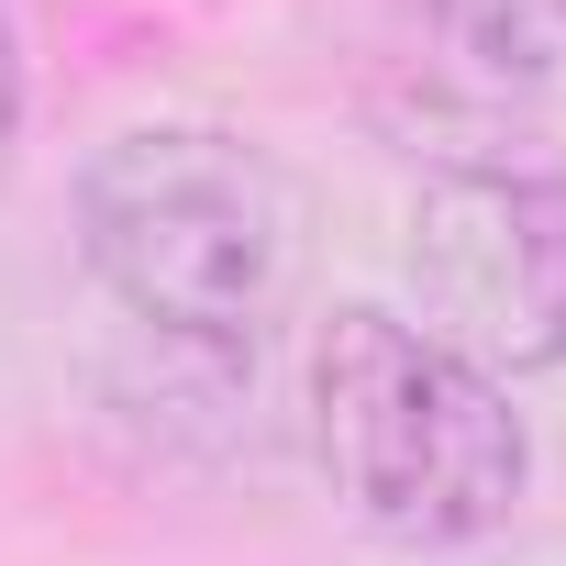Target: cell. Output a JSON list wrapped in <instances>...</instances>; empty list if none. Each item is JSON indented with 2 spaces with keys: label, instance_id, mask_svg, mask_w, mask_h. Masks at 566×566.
Wrapping results in <instances>:
<instances>
[{
  "label": "cell",
  "instance_id": "1",
  "mask_svg": "<svg viewBox=\"0 0 566 566\" xmlns=\"http://www.w3.org/2000/svg\"><path fill=\"white\" fill-rule=\"evenodd\" d=\"M90 277L178 345H255L312 277V200L222 123H134L78 167Z\"/></svg>",
  "mask_w": 566,
  "mask_h": 566
},
{
  "label": "cell",
  "instance_id": "2",
  "mask_svg": "<svg viewBox=\"0 0 566 566\" xmlns=\"http://www.w3.org/2000/svg\"><path fill=\"white\" fill-rule=\"evenodd\" d=\"M312 455L367 533L422 555L489 544L533 489V433L511 389L378 301H345L312 334Z\"/></svg>",
  "mask_w": 566,
  "mask_h": 566
},
{
  "label": "cell",
  "instance_id": "3",
  "mask_svg": "<svg viewBox=\"0 0 566 566\" xmlns=\"http://www.w3.org/2000/svg\"><path fill=\"white\" fill-rule=\"evenodd\" d=\"M400 255H411L433 345H455L500 389L566 367V178L422 167Z\"/></svg>",
  "mask_w": 566,
  "mask_h": 566
},
{
  "label": "cell",
  "instance_id": "4",
  "mask_svg": "<svg viewBox=\"0 0 566 566\" xmlns=\"http://www.w3.org/2000/svg\"><path fill=\"white\" fill-rule=\"evenodd\" d=\"M400 112L433 167H511L566 178V12L544 23H411Z\"/></svg>",
  "mask_w": 566,
  "mask_h": 566
},
{
  "label": "cell",
  "instance_id": "5",
  "mask_svg": "<svg viewBox=\"0 0 566 566\" xmlns=\"http://www.w3.org/2000/svg\"><path fill=\"white\" fill-rule=\"evenodd\" d=\"M566 0H411V23H544Z\"/></svg>",
  "mask_w": 566,
  "mask_h": 566
},
{
  "label": "cell",
  "instance_id": "6",
  "mask_svg": "<svg viewBox=\"0 0 566 566\" xmlns=\"http://www.w3.org/2000/svg\"><path fill=\"white\" fill-rule=\"evenodd\" d=\"M12 134H23V34L0 12V167H12Z\"/></svg>",
  "mask_w": 566,
  "mask_h": 566
}]
</instances>
